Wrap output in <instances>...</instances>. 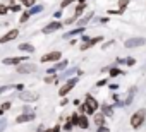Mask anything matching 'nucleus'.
I'll list each match as a JSON object with an SVG mask.
<instances>
[{"label":"nucleus","instance_id":"9b49d317","mask_svg":"<svg viewBox=\"0 0 146 132\" xmlns=\"http://www.w3.org/2000/svg\"><path fill=\"white\" fill-rule=\"evenodd\" d=\"M84 103H86V105H88V106H90L91 110H95V112H98V108L102 106V105L98 103V100H96V98H95L93 94H90V93H88V94L84 96Z\"/></svg>","mask_w":146,"mask_h":132},{"label":"nucleus","instance_id":"473e14b6","mask_svg":"<svg viewBox=\"0 0 146 132\" xmlns=\"http://www.w3.org/2000/svg\"><path fill=\"white\" fill-rule=\"evenodd\" d=\"M7 127V118L5 117H0V132H4Z\"/></svg>","mask_w":146,"mask_h":132},{"label":"nucleus","instance_id":"39448f33","mask_svg":"<svg viewBox=\"0 0 146 132\" xmlns=\"http://www.w3.org/2000/svg\"><path fill=\"white\" fill-rule=\"evenodd\" d=\"M58 60H62V51H58V50H53V51H48V53H45L41 58H40V62L41 63H50V62H58Z\"/></svg>","mask_w":146,"mask_h":132},{"label":"nucleus","instance_id":"ea45409f","mask_svg":"<svg viewBox=\"0 0 146 132\" xmlns=\"http://www.w3.org/2000/svg\"><path fill=\"white\" fill-rule=\"evenodd\" d=\"M21 9H23V4H21V5H12V7H11V11H12V12H19Z\"/></svg>","mask_w":146,"mask_h":132},{"label":"nucleus","instance_id":"f8f14e48","mask_svg":"<svg viewBox=\"0 0 146 132\" xmlns=\"http://www.w3.org/2000/svg\"><path fill=\"white\" fill-rule=\"evenodd\" d=\"M84 31H86V26H78V28H74V29H70L69 33H65V34H64V40H70V38H74V36L84 34Z\"/></svg>","mask_w":146,"mask_h":132},{"label":"nucleus","instance_id":"bb28decb","mask_svg":"<svg viewBox=\"0 0 146 132\" xmlns=\"http://www.w3.org/2000/svg\"><path fill=\"white\" fill-rule=\"evenodd\" d=\"M29 17H31V14H29V11H26V12H23V14H21L19 22H21V24H24V22H28V21H29Z\"/></svg>","mask_w":146,"mask_h":132},{"label":"nucleus","instance_id":"20e7f679","mask_svg":"<svg viewBox=\"0 0 146 132\" xmlns=\"http://www.w3.org/2000/svg\"><path fill=\"white\" fill-rule=\"evenodd\" d=\"M146 45V38L144 36H134V38H127L124 41V46L132 50V48H139V46H144Z\"/></svg>","mask_w":146,"mask_h":132},{"label":"nucleus","instance_id":"b1692460","mask_svg":"<svg viewBox=\"0 0 146 132\" xmlns=\"http://www.w3.org/2000/svg\"><path fill=\"white\" fill-rule=\"evenodd\" d=\"M43 9H45V7L40 4V5H33V7H31V9H28V11H29V14H31V16H35V14H40V12H43Z\"/></svg>","mask_w":146,"mask_h":132},{"label":"nucleus","instance_id":"864d4df0","mask_svg":"<svg viewBox=\"0 0 146 132\" xmlns=\"http://www.w3.org/2000/svg\"><path fill=\"white\" fill-rule=\"evenodd\" d=\"M19 2H21V4H23V2H24V0H19Z\"/></svg>","mask_w":146,"mask_h":132},{"label":"nucleus","instance_id":"f257e3e1","mask_svg":"<svg viewBox=\"0 0 146 132\" xmlns=\"http://www.w3.org/2000/svg\"><path fill=\"white\" fill-rule=\"evenodd\" d=\"M78 82H79V76H74V77L67 79V81H65V84L58 88V96H60V98L67 96V94H69V93H70L72 89L76 88V84H78Z\"/></svg>","mask_w":146,"mask_h":132},{"label":"nucleus","instance_id":"1a4fd4ad","mask_svg":"<svg viewBox=\"0 0 146 132\" xmlns=\"http://www.w3.org/2000/svg\"><path fill=\"white\" fill-rule=\"evenodd\" d=\"M81 69L79 67H67L65 71H62V74H58V81H67V79H70V77H74V74H78Z\"/></svg>","mask_w":146,"mask_h":132},{"label":"nucleus","instance_id":"6e6552de","mask_svg":"<svg viewBox=\"0 0 146 132\" xmlns=\"http://www.w3.org/2000/svg\"><path fill=\"white\" fill-rule=\"evenodd\" d=\"M17 36H19V29H11V31H7L5 34L0 36V45H5V43H9V41H14Z\"/></svg>","mask_w":146,"mask_h":132},{"label":"nucleus","instance_id":"f03ea898","mask_svg":"<svg viewBox=\"0 0 146 132\" xmlns=\"http://www.w3.org/2000/svg\"><path fill=\"white\" fill-rule=\"evenodd\" d=\"M144 118H146V110L144 108H139L132 113L131 117V127L132 129H139L143 123H144Z\"/></svg>","mask_w":146,"mask_h":132},{"label":"nucleus","instance_id":"c85d7f7f","mask_svg":"<svg viewBox=\"0 0 146 132\" xmlns=\"http://www.w3.org/2000/svg\"><path fill=\"white\" fill-rule=\"evenodd\" d=\"M14 89V84H4V86H0V94H4L7 91H12Z\"/></svg>","mask_w":146,"mask_h":132},{"label":"nucleus","instance_id":"393cba45","mask_svg":"<svg viewBox=\"0 0 146 132\" xmlns=\"http://www.w3.org/2000/svg\"><path fill=\"white\" fill-rule=\"evenodd\" d=\"M72 129H74V123H72V122L67 118V120H65V123L62 125V130H64V132H70Z\"/></svg>","mask_w":146,"mask_h":132},{"label":"nucleus","instance_id":"f3484780","mask_svg":"<svg viewBox=\"0 0 146 132\" xmlns=\"http://www.w3.org/2000/svg\"><path fill=\"white\" fill-rule=\"evenodd\" d=\"M93 16H95L93 12H88L86 16L79 17V19H78V26H86V24H88L90 21H93Z\"/></svg>","mask_w":146,"mask_h":132},{"label":"nucleus","instance_id":"7ed1b4c3","mask_svg":"<svg viewBox=\"0 0 146 132\" xmlns=\"http://www.w3.org/2000/svg\"><path fill=\"white\" fill-rule=\"evenodd\" d=\"M36 69H38V65H36V63L26 60V62L19 63L17 67H16V72H17V74H31V72H36Z\"/></svg>","mask_w":146,"mask_h":132},{"label":"nucleus","instance_id":"a211bd4d","mask_svg":"<svg viewBox=\"0 0 146 132\" xmlns=\"http://www.w3.org/2000/svg\"><path fill=\"white\" fill-rule=\"evenodd\" d=\"M53 67H55V71H57V72H62V71H65V69L69 67V62L62 58V60H58V62H55V65H53Z\"/></svg>","mask_w":146,"mask_h":132},{"label":"nucleus","instance_id":"603ef678","mask_svg":"<svg viewBox=\"0 0 146 132\" xmlns=\"http://www.w3.org/2000/svg\"><path fill=\"white\" fill-rule=\"evenodd\" d=\"M4 115H5V112H4L2 108H0V117H4Z\"/></svg>","mask_w":146,"mask_h":132},{"label":"nucleus","instance_id":"2f4dec72","mask_svg":"<svg viewBox=\"0 0 146 132\" xmlns=\"http://www.w3.org/2000/svg\"><path fill=\"white\" fill-rule=\"evenodd\" d=\"M125 65H127V67L136 65V58H134V57H125Z\"/></svg>","mask_w":146,"mask_h":132},{"label":"nucleus","instance_id":"cd10ccee","mask_svg":"<svg viewBox=\"0 0 146 132\" xmlns=\"http://www.w3.org/2000/svg\"><path fill=\"white\" fill-rule=\"evenodd\" d=\"M129 4H131V0H119V2H117V5H119L120 11H125Z\"/></svg>","mask_w":146,"mask_h":132},{"label":"nucleus","instance_id":"8fccbe9b","mask_svg":"<svg viewBox=\"0 0 146 132\" xmlns=\"http://www.w3.org/2000/svg\"><path fill=\"white\" fill-rule=\"evenodd\" d=\"M43 132H55L53 127H48V129H43Z\"/></svg>","mask_w":146,"mask_h":132},{"label":"nucleus","instance_id":"c756f323","mask_svg":"<svg viewBox=\"0 0 146 132\" xmlns=\"http://www.w3.org/2000/svg\"><path fill=\"white\" fill-rule=\"evenodd\" d=\"M78 16H72V17H69V19H65L64 21V26H69V24H74V22H78Z\"/></svg>","mask_w":146,"mask_h":132},{"label":"nucleus","instance_id":"a18cd8bd","mask_svg":"<svg viewBox=\"0 0 146 132\" xmlns=\"http://www.w3.org/2000/svg\"><path fill=\"white\" fill-rule=\"evenodd\" d=\"M67 103H69V100H67V98L64 96V98H62V101H60V106H65Z\"/></svg>","mask_w":146,"mask_h":132},{"label":"nucleus","instance_id":"58836bf2","mask_svg":"<svg viewBox=\"0 0 146 132\" xmlns=\"http://www.w3.org/2000/svg\"><path fill=\"white\" fill-rule=\"evenodd\" d=\"M96 132H110V129L107 125H102V127H96Z\"/></svg>","mask_w":146,"mask_h":132},{"label":"nucleus","instance_id":"9d476101","mask_svg":"<svg viewBox=\"0 0 146 132\" xmlns=\"http://www.w3.org/2000/svg\"><path fill=\"white\" fill-rule=\"evenodd\" d=\"M29 57H7V58H2V63L4 65H17L19 63H23V62H26Z\"/></svg>","mask_w":146,"mask_h":132},{"label":"nucleus","instance_id":"37998d69","mask_svg":"<svg viewBox=\"0 0 146 132\" xmlns=\"http://www.w3.org/2000/svg\"><path fill=\"white\" fill-rule=\"evenodd\" d=\"M90 40H91V38H90L88 34H81V41H83V43H88Z\"/></svg>","mask_w":146,"mask_h":132},{"label":"nucleus","instance_id":"49530a36","mask_svg":"<svg viewBox=\"0 0 146 132\" xmlns=\"http://www.w3.org/2000/svg\"><path fill=\"white\" fill-rule=\"evenodd\" d=\"M112 45H113V40H112V41H107V43L103 45V50H105V48H108V46H112Z\"/></svg>","mask_w":146,"mask_h":132},{"label":"nucleus","instance_id":"a878e982","mask_svg":"<svg viewBox=\"0 0 146 132\" xmlns=\"http://www.w3.org/2000/svg\"><path fill=\"white\" fill-rule=\"evenodd\" d=\"M79 112H76V113H70V117H69V120L74 123V127H78V122H79Z\"/></svg>","mask_w":146,"mask_h":132},{"label":"nucleus","instance_id":"6ab92c4d","mask_svg":"<svg viewBox=\"0 0 146 132\" xmlns=\"http://www.w3.org/2000/svg\"><path fill=\"white\" fill-rule=\"evenodd\" d=\"M100 112H103L107 117H112L115 110H113V106H112V105H108V103H103V105L100 106Z\"/></svg>","mask_w":146,"mask_h":132},{"label":"nucleus","instance_id":"79ce46f5","mask_svg":"<svg viewBox=\"0 0 146 132\" xmlns=\"http://www.w3.org/2000/svg\"><path fill=\"white\" fill-rule=\"evenodd\" d=\"M53 17H55V19H57V21H58V19H60V17H62V9H58V11H57V12H55V14H53Z\"/></svg>","mask_w":146,"mask_h":132},{"label":"nucleus","instance_id":"09e8293b","mask_svg":"<svg viewBox=\"0 0 146 132\" xmlns=\"http://www.w3.org/2000/svg\"><path fill=\"white\" fill-rule=\"evenodd\" d=\"M23 112H33V110H31V106L26 105V106H23Z\"/></svg>","mask_w":146,"mask_h":132},{"label":"nucleus","instance_id":"e433bc0d","mask_svg":"<svg viewBox=\"0 0 146 132\" xmlns=\"http://www.w3.org/2000/svg\"><path fill=\"white\" fill-rule=\"evenodd\" d=\"M11 106H12V103H11V101H4L0 108H2L4 112H7V110H11Z\"/></svg>","mask_w":146,"mask_h":132},{"label":"nucleus","instance_id":"dca6fc26","mask_svg":"<svg viewBox=\"0 0 146 132\" xmlns=\"http://www.w3.org/2000/svg\"><path fill=\"white\" fill-rule=\"evenodd\" d=\"M78 127H79V129H83V130L90 129V118H88V115H84V113H81V115H79V122H78Z\"/></svg>","mask_w":146,"mask_h":132},{"label":"nucleus","instance_id":"412c9836","mask_svg":"<svg viewBox=\"0 0 146 132\" xmlns=\"http://www.w3.org/2000/svg\"><path fill=\"white\" fill-rule=\"evenodd\" d=\"M17 48H19L21 51H26V53H33V51H35V46H33L31 43H21Z\"/></svg>","mask_w":146,"mask_h":132},{"label":"nucleus","instance_id":"a19ab883","mask_svg":"<svg viewBox=\"0 0 146 132\" xmlns=\"http://www.w3.org/2000/svg\"><path fill=\"white\" fill-rule=\"evenodd\" d=\"M108 88H110V91H117L119 89V84L117 82H112V84H108Z\"/></svg>","mask_w":146,"mask_h":132},{"label":"nucleus","instance_id":"2eb2a0df","mask_svg":"<svg viewBox=\"0 0 146 132\" xmlns=\"http://www.w3.org/2000/svg\"><path fill=\"white\" fill-rule=\"evenodd\" d=\"M105 113L103 112H96L95 115H93V122H95V125L96 127H102V125H105Z\"/></svg>","mask_w":146,"mask_h":132},{"label":"nucleus","instance_id":"aec40b11","mask_svg":"<svg viewBox=\"0 0 146 132\" xmlns=\"http://www.w3.org/2000/svg\"><path fill=\"white\" fill-rule=\"evenodd\" d=\"M79 113H84V115H95L96 112H95V110H91L86 103H81V105H79Z\"/></svg>","mask_w":146,"mask_h":132},{"label":"nucleus","instance_id":"0eeeda50","mask_svg":"<svg viewBox=\"0 0 146 132\" xmlns=\"http://www.w3.org/2000/svg\"><path fill=\"white\" fill-rule=\"evenodd\" d=\"M35 118H36L35 112H23L16 117V123H28V122H33Z\"/></svg>","mask_w":146,"mask_h":132},{"label":"nucleus","instance_id":"3c124183","mask_svg":"<svg viewBox=\"0 0 146 132\" xmlns=\"http://www.w3.org/2000/svg\"><path fill=\"white\" fill-rule=\"evenodd\" d=\"M72 103H74L76 106H79V105H81V100H74V101H72Z\"/></svg>","mask_w":146,"mask_h":132},{"label":"nucleus","instance_id":"4468645a","mask_svg":"<svg viewBox=\"0 0 146 132\" xmlns=\"http://www.w3.org/2000/svg\"><path fill=\"white\" fill-rule=\"evenodd\" d=\"M19 98H21V101H24V103H33V101H36L38 100V94H35V93H29V91H23L21 94H19Z\"/></svg>","mask_w":146,"mask_h":132},{"label":"nucleus","instance_id":"ddd939ff","mask_svg":"<svg viewBox=\"0 0 146 132\" xmlns=\"http://www.w3.org/2000/svg\"><path fill=\"white\" fill-rule=\"evenodd\" d=\"M102 41H103V36H95V38H91L88 43H83V45L79 46V50H81V51H84V50H90V48H93L96 43H102Z\"/></svg>","mask_w":146,"mask_h":132},{"label":"nucleus","instance_id":"f704fd0d","mask_svg":"<svg viewBox=\"0 0 146 132\" xmlns=\"http://www.w3.org/2000/svg\"><path fill=\"white\" fill-rule=\"evenodd\" d=\"M108 84V77H103V79H100L98 82H96V88H103V86H107Z\"/></svg>","mask_w":146,"mask_h":132},{"label":"nucleus","instance_id":"de8ad7c7","mask_svg":"<svg viewBox=\"0 0 146 132\" xmlns=\"http://www.w3.org/2000/svg\"><path fill=\"white\" fill-rule=\"evenodd\" d=\"M53 130H55V132H62V125H58V123H57V125L53 127Z\"/></svg>","mask_w":146,"mask_h":132},{"label":"nucleus","instance_id":"72a5a7b5","mask_svg":"<svg viewBox=\"0 0 146 132\" xmlns=\"http://www.w3.org/2000/svg\"><path fill=\"white\" fill-rule=\"evenodd\" d=\"M23 5H24V7H28V9H31L33 5H36V0H24Z\"/></svg>","mask_w":146,"mask_h":132},{"label":"nucleus","instance_id":"5701e85b","mask_svg":"<svg viewBox=\"0 0 146 132\" xmlns=\"http://www.w3.org/2000/svg\"><path fill=\"white\" fill-rule=\"evenodd\" d=\"M84 11H86V4H78V5H76V9H74V16L81 17Z\"/></svg>","mask_w":146,"mask_h":132},{"label":"nucleus","instance_id":"423d86ee","mask_svg":"<svg viewBox=\"0 0 146 132\" xmlns=\"http://www.w3.org/2000/svg\"><path fill=\"white\" fill-rule=\"evenodd\" d=\"M64 28V22L62 21H52V22H48L43 29H41V33L43 34H50V33H55V31H58V29H62Z\"/></svg>","mask_w":146,"mask_h":132},{"label":"nucleus","instance_id":"4be33fe9","mask_svg":"<svg viewBox=\"0 0 146 132\" xmlns=\"http://www.w3.org/2000/svg\"><path fill=\"white\" fill-rule=\"evenodd\" d=\"M120 74H124L122 72V69H119V67H115V65H112L110 67V71H108V77H117V76H120Z\"/></svg>","mask_w":146,"mask_h":132},{"label":"nucleus","instance_id":"4c0bfd02","mask_svg":"<svg viewBox=\"0 0 146 132\" xmlns=\"http://www.w3.org/2000/svg\"><path fill=\"white\" fill-rule=\"evenodd\" d=\"M14 89L19 91V93H23V91H24V84H23V82H17V84H14Z\"/></svg>","mask_w":146,"mask_h":132},{"label":"nucleus","instance_id":"7c9ffc66","mask_svg":"<svg viewBox=\"0 0 146 132\" xmlns=\"http://www.w3.org/2000/svg\"><path fill=\"white\" fill-rule=\"evenodd\" d=\"M74 2H78V0H64V2L60 4V9L64 11V9H67V7H69L70 4H74Z\"/></svg>","mask_w":146,"mask_h":132},{"label":"nucleus","instance_id":"c03bdc74","mask_svg":"<svg viewBox=\"0 0 146 132\" xmlns=\"http://www.w3.org/2000/svg\"><path fill=\"white\" fill-rule=\"evenodd\" d=\"M108 21H110L108 17H102V19H98V22H102V24H107Z\"/></svg>","mask_w":146,"mask_h":132},{"label":"nucleus","instance_id":"c9c22d12","mask_svg":"<svg viewBox=\"0 0 146 132\" xmlns=\"http://www.w3.org/2000/svg\"><path fill=\"white\" fill-rule=\"evenodd\" d=\"M7 12H9V7L5 4H0V16H5Z\"/></svg>","mask_w":146,"mask_h":132}]
</instances>
